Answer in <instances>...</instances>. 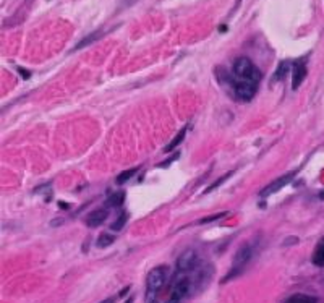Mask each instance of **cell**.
I'll return each instance as SVG.
<instances>
[{
    "label": "cell",
    "mask_w": 324,
    "mask_h": 303,
    "mask_svg": "<svg viewBox=\"0 0 324 303\" xmlns=\"http://www.w3.org/2000/svg\"><path fill=\"white\" fill-rule=\"evenodd\" d=\"M232 75L237 81H247V83H255V84H258L259 79H261L259 68L248 57L237 58L232 67Z\"/></svg>",
    "instance_id": "obj_1"
},
{
    "label": "cell",
    "mask_w": 324,
    "mask_h": 303,
    "mask_svg": "<svg viewBox=\"0 0 324 303\" xmlns=\"http://www.w3.org/2000/svg\"><path fill=\"white\" fill-rule=\"evenodd\" d=\"M255 251H256V242L251 240V242L243 243V245L237 250L235 256H233V263H232L230 272H229V274L221 281L222 284H224V282H227V281H230L232 277H235V276L240 274V272L243 271V267H245L248 263L251 261V258H253V255H255Z\"/></svg>",
    "instance_id": "obj_2"
},
{
    "label": "cell",
    "mask_w": 324,
    "mask_h": 303,
    "mask_svg": "<svg viewBox=\"0 0 324 303\" xmlns=\"http://www.w3.org/2000/svg\"><path fill=\"white\" fill-rule=\"evenodd\" d=\"M167 277H169L167 266H156L149 271L148 279H146V303L156 300L159 290H161L164 284L167 282Z\"/></svg>",
    "instance_id": "obj_3"
},
{
    "label": "cell",
    "mask_w": 324,
    "mask_h": 303,
    "mask_svg": "<svg viewBox=\"0 0 324 303\" xmlns=\"http://www.w3.org/2000/svg\"><path fill=\"white\" fill-rule=\"evenodd\" d=\"M256 86L258 84H255V83L237 81V79L233 78L232 89H233V94H235L237 99H240V101H250V99H253V96H255Z\"/></svg>",
    "instance_id": "obj_4"
},
{
    "label": "cell",
    "mask_w": 324,
    "mask_h": 303,
    "mask_svg": "<svg viewBox=\"0 0 324 303\" xmlns=\"http://www.w3.org/2000/svg\"><path fill=\"white\" fill-rule=\"evenodd\" d=\"M198 266V255L194 250H185L177 260V271L178 272H191Z\"/></svg>",
    "instance_id": "obj_5"
},
{
    "label": "cell",
    "mask_w": 324,
    "mask_h": 303,
    "mask_svg": "<svg viewBox=\"0 0 324 303\" xmlns=\"http://www.w3.org/2000/svg\"><path fill=\"white\" fill-rule=\"evenodd\" d=\"M295 173H297V172L293 170V172H288V173H286V175L276 178V180H274L272 183H269L267 187H264L263 190L259 191V196H271V195H274V193H277L279 190H282L284 187L288 185V183L293 180Z\"/></svg>",
    "instance_id": "obj_6"
},
{
    "label": "cell",
    "mask_w": 324,
    "mask_h": 303,
    "mask_svg": "<svg viewBox=\"0 0 324 303\" xmlns=\"http://www.w3.org/2000/svg\"><path fill=\"white\" fill-rule=\"evenodd\" d=\"M306 76V63L303 60H295L292 63V88L298 89Z\"/></svg>",
    "instance_id": "obj_7"
},
{
    "label": "cell",
    "mask_w": 324,
    "mask_h": 303,
    "mask_svg": "<svg viewBox=\"0 0 324 303\" xmlns=\"http://www.w3.org/2000/svg\"><path fill=\"white\" fill-rule=\"evenodd\" d=\"M107 219V209H94L86 216V226L91 228H96L102 226Z\"/></svg>",
    "instance_id": "obj_8"
},
{
    "label": "cell",
    "mask_w": 324,
    "mask_h": 303,
    "mask_svg": "<svg viewBox=\"0 0 324 303\" xmlns=\"http://www.w3.org/2000/svg\"><path fill=\"white\" fill-rule=\"evenodd\" d=\"M311 261H313V265L315 266L324 267V237L321 238L320 242H318V245L315 246V250H313Z\"/></svg>",
    "instance_id": "obj_9"
},
{
    "label": "cell",
    "mask_w": 324,
    "mask_h": 303,
    "mask_svg": "<svg viewBox=\"0 0 324 303\" xmlns=\"http://www.w3.org/2000/svg\"><path fill=\"white\" fill-rule=\"evenodd\" d=\"M284 303H318V299L315 295H308V294H293Z\"/></svg>",
    "instance_id": "obj_10"
},
{
    "label": "cell",
    "mask_w": 324,
    "mask_h": 303,
    "mask_svg": "<svg viewBox=\"0 0 324 303\" xmlns=\"http://www.w3.org/2000/svg\"><path fill=\"white\" fill-rule=\"evenodd\" d=\"M187 130H188V125H185V127L182 128L180 132L177 133V136L173 138V140H172L171 143H169V145L166 146V150H164V151H166V152H172L173 150H175V148H177L178 145H180V143H182L183 140H185V136H187Z\"/></svg>",
    "instance_id": "obj_11"
},
{
    "label": "cell",
    "mask_w": 324,
    "mask_h": 303,
    "mask_svg": "<svg viewBox=\"0 0 324 303\" xmlns=\"http://www.w3.org/2000/svg\"><path fill=\"white\" fill-rule=\"evenodd\" d=\"M123 200H125V193H123V191L114 193V195L109 196L106 206H107V208H118V206H122Z\"/></svg>",
    "instance_id": "obj_12"
},
{
    "label": "cell",
    "mask_w": 324,
    "mask_h": 303,
    "mask_svg": "<svg viewBox=\"0 0 324 303\" xmlns=\"http://www.w3.org/2000/svg\"><path fill=\"white\" fill-rule=\"evenodd\" d=\"M114 242H115V237L111 235V233H101V235L97 237L96 245H97V248H107V246H111Z\"/></svg>",
    "instance_id": "obj_13"
},
{
    "label": "cell",
    "mask_w": 324,
    "mask_h": 303,
    "mask_svg": "<svg viewBox=\"0 0 324 303\" xmlns=\"http://www.w3.org/2000/svg\"><path fill=\"white\" fill-rule=\"evenodd\" d=\"M99 38H101V33H99V31H96V33H91L88 38L81 39V41H79V42L76 44V47H75V51H78V49H83V47L89 46V44L94 42V41H96V39H99Z\"/></svg>",
    "instance_id": "obj_14"
},
{
    "label": "cell",
    "mask_w": 324,
    "mask_h": 303,
    "mask_svg": "<svg viewBox=\"0 0 324 303\" xmlns=\"http://www.w3.org/2000/svg\"><path fill=\"white\" fill-rule=\"evenodd\" d=\"M136 170H138V169H128V170L122 172V173H118L117 178H115V182L118 183V185H122V183L128 182L130 178H132V177L134 175V173H136Z\"/></svg>",
    "instance_id": "obj_15"
},
{
    "label": "cell",
    "mask_w": 324,
    "mask_h": 303,
    "mask_svg": "<svg viewBox=\"0 0 324 303\" xmlns=\"http://www.w3.org/2000/svg\"><path fill=\"white\" fill-rule=\"evenodd\" d=\"M288 68H292V65H290V63H288V62H282L281 65L277 67V70H276V75H274V79H284V76L287 75Z\"/></svg>",
    "instance_id": "obj_16"
},
{
    "label": "cell",
    "mask_w": 324,
    "mask_h": 303,
    "mask_svg": "<svg viewBox=\"0 0 324 303\" xmlns=\"http://www.w3.org/2000/svg\"><path fill=\"white\" fill-rule=\"evenodd\" d=\"M125 222H127V214H125V212H123V214H118V217H117V221H115V222H112V224H111V228H112V230H115V232L122 230L123 226H125Z\"/></svg>",
    "instance_id": "obj_17"
},
{
    "label": "cell",
    "mask_w": 324,
    "mask_h": 303,
    "mask_svg": "<svg viewBox=\"0 0 324 303\" xmlns=\"http://www.w3.org/2000/svg\"><path fill=\"white\" fill-rule=\"evenodd\" d=\"M232 173H233V172H229V173H226V175H222L221 178H219V180H217V182H214V183H212V185H209V187H208V190H206V193H209V191H212V190H216V188H217L219 185H221V183H224V182H226V180H227V178H229V177H230V175H232Z\"/></svg>",
    "instance_id": "obj_18"
},
{
    "label": "cell",
    "mask_w": 324,
    "mask_h": 303,
    "mask_svg": "<svg viewBox=\"0 0 324 303\" xmlns=\"http://www.w3.org/2000/svg\"><path fill=\"white\" fill-rule=\"evenodd\" d=\"M227 214H229V212H219V214H214V216H211V217H206V219H201V221H199V224H206V222L217 221V219H221V217L227 216Z\"/></svg>",
    "instance_id": "obj_19"
},
{
    "label": "cell",
    "mask_w": 324,
    "mask_h": 303,
    "mask_svg": "<svg viewBox=\"0 0 324 303\" xmlns=\"http://www.w3.org/2000/svg\"><path fill=\"white\" fill-rule=\"evenodd\" d=\"M115 300H117V297H109V299L99 302V303H115Z\"/></svg>",
    "instance_id": "obj_20"
},
{
    "label": "cell",
    "mask_w": 324,
    "mask_h": 303,
    "mask_svg": "<svg viewBox=\"0 0 324 303\" xmlns=\"http://www.w3.org/2000/svg\"><path fill=\"white\" fill-rule=\"evenodd\" d=\"M18 72H21V75H23L24 78H29V75H28V72H26V70H23V68H18Z\"/></svg>",
    "instance_id": "obj_21"
},
{
    "label": "cell",
    "mask_w": 324,
    "mask_h": 303,
    "mask_svg": "<svg viewBox=\"0 0 324 303\" xmlns=\"http://www.w3.org/2000/svg\"><path fill=\"white\" fill-rule=\"evenodd\" d=\"M125 303H133V297H128V299H127V302H125Z\"/></svg>",
    "instance_id": "obj_22"
},
{
    "label": "cell",
    "mask_w": 324,
    "mask_h": 303,
    "mask_svg": "<svg viewBox=\"0 0 324 303\" xmlns=\"http://www.w3.org/2000/svg\"><path fill=\"white\" fill-rule=\"evenodd\" d=\"M148 303H159L157 300H152V302H148Z\"/></svg>",
    "instance_id": "obj_23"
},
{
    "label": "cell",
    "mask_w": 324,
    "mask_h": 303,
    "mask_svg": "<svg viewBox=\"0 0 324 303\" xmlns=\"http://www.w3.org/2000/svg\"><path fill=\"white\" fill-rule=\"evenodd\" d=\"M321 198H324V191H323V193H321Z\"/></svg>",
    "instance_id": "obj_24"
}]
</instances>
